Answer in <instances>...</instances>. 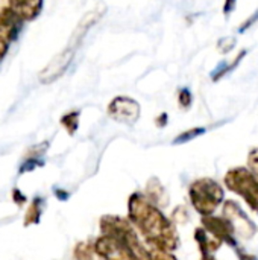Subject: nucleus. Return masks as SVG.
Wrapping results in <instances>:
<instances>
[{
    "label": "nucleus",
    "instance_id": "cd10ccee",
    "mask_svg": "<svg viewBox=\"0 0 258 260\" xmlns=\"http://www.w3.org/2000/svg\"><path fill=\"white\" fill-rule=\"evenodd\" d=\"M0 61H2V59H0Z\"/></svg>",
    "mask_w": 258,
    "mask_h": 260
},
{
    "label": "nucleus",
    "instance_id": "bb28decb",
    "mask_svg": "<svg viewBox=\"0 0 258 260\" xmlns=\"http://www.w3.org/2000/svg\"><path fill=\"white\" fill-rule=\"evenodd\" d=\"M205 260H216V259H214V256H211V257H208V259H205Z\"/></svg>",
    "mask_w": 258,
    "mask_h": 260
},
{
    "label": "nucleus",
    "instance_id": "f03ea898",
    "mask_svg": "<svg viewBox=\"0 0 258 260\" xmlns=\"http://www.w3.org/2000/svg\"><path fill=\"white\" fill-rule=\"evenodd\" d=\"M189 198L193 209L201 216H210L225 203L224 186L208 177L195 180L189 187Z\"/></svg>",
    "mask_w": 258,
    "mask_h": 260
},
{
    "label": "nucleus",
    "instance_id": "39448f33",
    "mask_svg": "<svg viewBox=\"0 0 258 260\" xmlns=\"http://www.w3.org/2000/svg\"><path fill=\"white\" fill-rule=\"evenodd\" d=\"M24 20L8 5L0 9V59H3L11 44L18 38Z\"/></svg>",
    "mask_w": 258,
    "mask_h": 260
},
{
    "label": "nucleus",
    "instance_id": "393cba45",
    "mask_svg": "<svg viewBox=\"0 0 258 260\" xmlns=\"http://www.w3.org/2000/svg\"><path fill=\"white\" fill-rule=\"evenodd\" d=\"M234 6H236V0H227L225 2V8H224L225 14H230L234 9Z\"/></svg>",
    "mask_w": 258,
    "mask_h": 260
},
{
    "label": "nucleus",
    "instance_id": "6e6552de",
    "mask_svg": "<svg viewBox=\"0 0 258 260\" xmlns=\"http://www.w3.org/2000/svg\"><path fill=\"white\" fill-rule=\"evenodd\" d=\"M76 49L67 47L65 50H62L61 53H58L55 58H52V61L40 72L38 79L43 84H52L53 81H56L59 76H62V73L67 70V67L70 66L71 59H73V53Z\"/></svg>",
    "mask_w": 258,
    "mask_h": 260
},
{
    "label": "nucleus",
    "instance_id": "a211bd4d",
    "mask_svg": "<svg viewBox=\"0 0 258 260\" xmlns=\"http://www.w3.org/2000/svg\"><path fill=\"white\" fill-rule=\"evenodd\" d=\"M204 133H205V128H193V129H190V131H186V133L179 134V136L173 140V143H175V145L187 143V142H190V140H193V139L202 136Z\"/></svg>",
    "mask_w": 258,
    "mask_h": 260
},
{
    "label": "nucleus",
    "instance_id": "1a4fd4ad",
    "mask_svg": "<svg viewBox=\"0 0 258 260\" xmlns=\"http://www.w3.org/2000/svg\"><path fill=\"white\" fill-rule=\"evenodd\" d=\"M108 113L117 122L134 123L140 116V108H138L137 102H134V101H131L128 98H116L109 104Z\"/></svg>",
    "mask_w": 258,
    "mask_h": 260
},
{
    "label": "nucleus",
    "instance_id": "a878e982",
    "mask_svg": "<svg viewBox=\"0 0 258 260\" xmlns=\"http://www.w3.org/2000/svg\"><path fill=\"white\" fill-rule=\"evenodd\" d=\"M55 193H56V195L59 197V200H62V201L68 198V193H65V192H61V190H55Z\"/></svg>",
    "mask_w": 258,
    "mask_h": 260
},
{
    "label": "nucleus",
    "instance_id": "0eeeda50",
    "mask_svg": "<svg viewBox=\"0 0 258 260\" xmlns=\"http://www.w3.org/2000/svg\"><path fill=\"white\" fill-rule=\"evenodd\" d=\"M201 225L211 233L214 238H217L219 241H222L225 245H228L230 248H236L239 247L237 242V236L234 233L233 225L230 224V221L227 218H224L222 215H210V216H201Z\"/></svg>",
    "mask_w": 258,
    "mask_h": 260
},
{
    "label": "nucleus",
    "instance_id": "423d86ee",
    "mask_svg": "<svg viewBox=\"0 0 258 260\" xmlns=\"http://www.w3.org/2000/svg\"><path fill=\"white\" fill-rule=\"evenodd\" d=\"M96 256L100 260H137L134 250L123 241L108 235H100L94 242Z\"/></svg>",
    "mask_w": 258,
    "mask_h": 260
},
{
    "label": "nucleus",
    "instance_id": "9d476101",
    "mask_svg": "<svg viewBox=\"0 0 258 260\" xmlns=\"http://www.w3.org/2000/svg\"><path fill=\"white\" fill-rule=\"evenodd\" d=\"M193 236H195V242L198 244V248L201 253V260H205L214 256V253H217L220 250V247L224 245L222 241H219L211 233H208L202 225L195 230Z\"/></svg>",
    "mask_w": 258,
    "mask_h": 260
},
{
    "label": "nucleus",
    "instance_id": "20e7f679",
    "mask_svg": "<svg viewBox=\"0 0 258 260\" xmlns=\"http://www.w3.org/2000/svg\"><path fill=\"white\" fill-rule=\"evenodd\" d=\"M222 216L230 221L237 239L251 241L257 235V225L245 213V210L242 209V206L237 201L225 200V203L222 204Z\"/></svg>",
    "mask_w": 258,
    "mask_h": 260
},
{
    "label": "nucleus",
    "instance_id": "dca6fc26",
    "mask_svg": "<svg viewBox=\"0 0 258 260\" xmlns=\"http://www.w3.org/2000/svg\"><path fill=\"white\" fill-rule=\"evenodd\" d=\"M170 219L173 221V224H175V225H186V224L190 221V215H189L187 207H186V206H182V204L176 206V207L173 209V212H172Z\"/></svg>",
    "mask_w": 258,
    "mask_h": 260
},
{
    "label": "nucleus",
    "instance_id": "6ab92c4d",
    "mask_svg": "<svg viewBox=\"0 0 258 260\" xmlns=\"http://www.w3.org/2000/svg\"><path fill=\"white\" fill-rule=\"evenodd\" d=\"M40 215H41V200L36 198L35 203L32 204V207L29 209L27 212V219H26V224H35L40 221Z\"/></svg>",
    "mask_w": 258,
    "mask_h": 260
},
{
    "label": "nucleus",
    "instance_id": "4be33fe9",
    "mask_svg": "<svg viewBox=\"0 0 258 260\" xmlns=\"http://www.w3.org/2000/svg\"><path fill=\"white\" fill-rule=\"evenodd\" d=\"M179 102H181V107L184 108H189L192 105V94L187 88L181 90V94H179Z\"/></svg>",
    "mask_w": 258,
    "mask_h": 260
},
{
    "label": "nucleus",
    "instance_id": "9b49d317",
    "mask_svg": "<svg viewBox=\"0 0 258 260\" xmlns=\"http://www.w3.org/2000/svg\"><path fill=\"white\" fill-rule=\"evenodd\" d=\"M144 195L148 200L160 209H166L170 201V195L157 177H151L144 187Z\"/></svg>",
    "mask_w": 258,
    "mask_h": 260
},
{
    "label": "nucleus",
    "instance_id": "f8f14e48",
    "mask_svg": "<svg viewBox=\"0 0 258 260\" xmlns=\"http://www.w3.org/2000/svg\"><path fill=\"white\" fill-rule=\"evenodd\" d=\"M8 6L12 8L24 21H32L40 15L43 0H8Z\"/></svg>",
    "mask_w": 258,
    "mask_h": 260
},
{
    "label": "nucleus",
    "instance_id": "f3484780",
    "mask_svg": "<svg viewBox=\"0 0 258 260\" xmlns=\"http://www.w3.org/2000/svg\"><path fill=\"white\" fill-rule=\"evenodd\" d=\"M149 257L151 260H178V257L173 254V251L160 248V247H148Z\"/></svg>",
    "mask_w": 258,
    "mask_h": 260
},
{
    "label": "nucleus",
    "instance_id": "5701e85b",
    "mask_svg": "<svg viewBox=\"0 0 258 260\" xmlns=\"http://www.w3.org/2000/svg\"><path fill=\"white\" fill-rule=\"evenodd\" d=\"M257 20H258V12H255L254 15H251V17H249V20H248L246 23H243V26L239 29V32H240V34H242V32H245V30H246V29H249V27H251Z\"/></svg>",
    "mask_w": 258,
    "mask_h": 260
},
{
    "label": "nucleus",
    "instance_id": "2eb2a0df",
    "mask_svg": "<svg viewBox=\"0 0 258 260\" xmlns=\"http://www.w3.org/2000/svg\"><path fill=\"white\" fill-rule=\"evenodd\" d=\"M78 119H79V111H70L64 114L61 119V125L67 129L70 136H73L78 129Z\"/></svg>",
    "mask_w": 258,
    "mask_h": 260
},
{
    "label": "nucleus",
    "instance_id": "aec40b11",
    "mask_svg": "<svg viewBox=\"0 0 258 260\" xmlns=\"http://www.w3.org/2000/svg\"><path fill=\"white\" fill-rule=\"evenodd\" d=\"M248 169L258 177V148H254L248 155Z\"/></svg>",
    "mask_w": 258,
    "mask_h": 260
},
{
    "label": "nucleus",
    "instance_id": "412c9836",
    "mask_svg": "<svg viewBox=\"0 0 258 260\" xmlns=\"http://www.w3.org/2000/svg\"><path fill=\"white\" fill-rule=\"evenodd\" d=\"M234 251H236V254H237L239 260H258V257L255 256V254H252V253L246 251V250H245V248H242V247H236V248H234Z\"/></svg>",
    "mask_w": 258,
    "mask_h": 260
},
{
    "label": "nucleus",
    "instance_id": "f257e3e1",
    "mask_svg": "<svg viewBox=\"0 0 258 260\" xmlns=\"http://www.w3.org/2000/svg\"><path fill=\"white\" fill-rule=\"evenodd\" d=\"M131 224L148 247H160L169 251L179 248V235L173 221L163 209L152 204L144 192H134L128 198V216Z\"/></svg>",
    "mask_w": 258,
    "mask_h": 260
},
{
    "label": "nucleus",
    "instance_id": "7ed1b4c3",
    "mask_svg": "<svg viewBox=\"0 0 258 260\" xmlns=\"http://www.w3.org/2000/svg\"><path fill=\"white\" fill-rule=\"evenodd\" d=\"M225 187L237 193L249 207L252 213L258 215V177L248 168H233L224 177Z\"/></svg>",
    "mask_w": 258,
    "mask_h": 260
},
{
    "label": "nucleus",
    "instance_id": "b1692460",
    "mask_svg": "<svg viewBox=\"0 0 258 260\" xmlns=\"http://www.w3.org/2000/svg\"><path fill=\"white\" fill-rule=\"evenodd\" d=\"M135 256H137V260H151V257H149V251H148V247L143 248V250H140V251H137Z\"/></svg>",
    "mask_w": 258,
    "mask_h": 260
},
{
    "label": "nucleus",
    "instance_id": "4468645a",
    "mask_svg": "<svg viewBox=\"0 0 258 260\" xmlns=\"http://www.w3.org/2000/svg\"><path fill=\"white\" fill-rule=\"evenodd\" d=\"M75 257L78 260H94V257H97L94 251V245L90 242L78 244V247L75 248Z\"/></svg>",
    "mask_w": 258,
    "mask_h": 260
},
{
    "label": "nucleus",
    "instance_id": "ddd939ff",
    "mask_svg": "<svg viewBox=\"0 0 258 260\" xmlns=\"http://www.w3.org/2000/svg\"><path fill=\"white\" fill-rule=\"evenodd\" d=\"M102 14L103 12H99V11H93V12H88L81 21H79V24H78V27H76V30L73 32V35H71V40H70V44H68V47H71V49H76L78 46H79V43L82 41V38H84V35L87 34V30L102 17Z\"/></svg>",
    "mask_w": 258,
    "mask_h": 260
}]
</instances>
